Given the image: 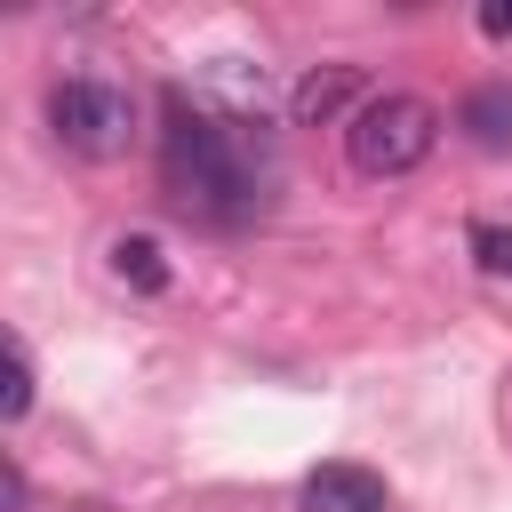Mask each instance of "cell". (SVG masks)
<instances>
[{"label":"cell","mask_w":512,"mask_h":512,"mask_svg":"<svg viewBox=\"0 0 512 512\" xmlns=\"http://www.w3.org/2000/svg\"><path fill=\"white\" fill-rule=\"evenodd\" d=\"M256 112H216L184 88H168V128H160V184L184 216L208 224H248L272 208V152L256 136Z\"/></svg>","instance_id":"6da1fadb"},{"label":"cell","mask_w":512,"mask_h":512,"mask_svg":"<svg viewBox=\"0 0 512 512\" xmlns=\"http://www.w3.org/2000/svg\"><path fill=\"white\" fill-rule=\"evenodd\" d=\"M344 144H352V168H360V176H408V168L432 160L440 112H432L424 96H408V88H384V96H368V104L352 112Z\"/></svg>","instance_id":"7a4b0ae2"},{"label":"cell","mask_w":512,"mask_h":512,"mask_svg":"<svg viewBox=\"0 0 512 512\" xmlns=\"http://www.w3.org/2000/svg\"><path fill=\"white\" fill-rule=\"evenodd\" d=\"M48 128H56V144L80 152V160H120V152L136 144V104H128V88H112V80H56V88H48Z\"/></svg>","instance_id":"3957f363"},{"label":"cell","mask_w":512,"mask_h":512,"mask_svg":"<svg viewBox=\"0 0 512 512\" xmlns=\"http://www.w3.org/2000/svg\"><path fill=\"white\" fill-rule=\"evenodd\" d=\"M368 104V72L360 64H312V72H296V88H288V120L296 128H328V120H344V112H360Z\"/></svg>","instance_id":"277c9868"},{"label":"cell","mask_w":512,"mask_h":512,"mask_svg":"<svg viewBox=\"0 0 512 512\" xmlns=\"http://www.w3.org/2000/svg\"><path fill=\"white\" fill-rule=\"evenodd\" d=\"M304 512H384V472L368 464H312L304 472Z\"/></svg>","instance_id":"5b68a950"},{"label":"cell","mask_w":512,"mask_h":512,"mask_svg":"<svg viewBox=\"0 0 512 512\" xmlns=\"http://www.w3.org/2000/svg\"><path fill=\"white\" fill-rule=\"evenodd\" d=\"M456 128H464L472 144L504 152V144H512V80H488V88H472V96H464V112H456Z\"/></svg>","instance_id":"8992f818"},{"label":"cell","mask_w":512,"mask_h":512,"mask_svg":"<svg viewBox=\"0 0 512 512\" xmlns=\"http://www.w3.org/2000/svg\"><path fill=\"white\" fill-rule=\"evenodd\" d=\"M112 272H120L128 288H144V296H160V288H168V256H160V240H152V232H120V240H112Z\"/></svg>","instance_id":"52a82bcc"},{"label":"cell","mask_w":512,"mask_h":512,"mask_svg":"<svg viewBox=\"0 0 512 512\" xmlns=\"http://www.w3.org/2000/svg\"><path fill=\"white\" fill-rule=\"evenodd\" d=\"M0 416L8 424L32 416V352H24V336H8V400H0Z\"/></svg>","instance_id":"ba28073f"},{"label":"cell","mask_w":512,"mask_h":512,"mask_svg":"<svg viewBox=\"0 0 512 512\" xmlns=\"http://www.w3.org/2000/svg\"><path fill=\"white\" fill-rule=\"evenodd\" d=\"M472 248H480V264H488V272H512V232L480 224V232H472Z\"/></svg>","instance_id":"9c48e42d"},{"label":"cell","mask_w":512,"mask_h":512,"mask_svg":"<svg viewBox=\"0 0 512 512\" xmlns=\"http://www.w3.org/2000/svg\"><path fill=\"white\" fill-rule=\"evenodd\" d=\"M480 32H488V40H512V8L488 0V8H480Z\"/></svg>","instance_id":"30bf717a"},{"label":"cell","mask_w":512,"mask_h":512,"mask_svg":"<svg viewBox=\"0 0 512 512\" xmlns=\"http://www.w3.org/2000/svg\"><path fill=\"white\" fill-rule=\"evenodd\" d=\"M8 512H32V488H24V464H8Z\"/></svg>","instance_id":"8fae6325"}]
</instances>
